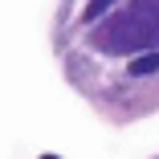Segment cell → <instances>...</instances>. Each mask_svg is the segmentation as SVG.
I'll list each match as a JSON object with an SVG mask.
<instances>
[{
    "mask_svg": "<svg viewBox=\"0 0 159 159\" xmlns=\"http://www.w3.org/2000/svg\"><path fill=\"white\" fill-rule=\"evenodd\" d=\"M94 45L102 53H151L159 49V0H131L122 12H110L94 29Z\"/></svg>",
    "mask_w": 159,
    "mask_h": 159,
    "instance_id": "6da1fadb",
    "label": "cell"
},
{
    "mask_svg": "<svg viewBox=\"0 0 159 159\" xmlns=\"http://www.w3.org/2000/svg\"><path fill=\"white\" fill-rule=\"evenodd\" d=\"M159 70V49H151V53H139L131 66H126V74L131 78H143V74H155Z\"/></svg>",
    "mask_w": 159,
    "mask_h": 159,
    "instance_id": "7a4b0ae2",
    "label": "cell"
},
{
    "mask_svg": "<svg viewBox=\"0 0 159 159\" xmlns=\"http://www.w3.org/2000/svg\"><path fill=\"white\" fill-rule=\"evenodd\" d=\"M110 8H114V0H90V4H86V12H82V16H86V20L94 25V20H102V16H106Z\"/></svg>",
    "mask_w": 159,
    "mask_h": 159,
    "instance_id": "3957f363",
    "label": "cell"
},
{
    "mask_svg": "<svg viewBox=\"0 0 159 159\" xmlns=\"http://www.w3.org/2000/svg\"><path fill=\"white\" fill-rule=\"evenodd\" d=\"M41 159H57V155H41Z\"/></svg>",
    "mask_w": 159,
    "mask_h": 159,
    "instance_id": "277c9868",
    "label": "cell"
}]
</instances>
